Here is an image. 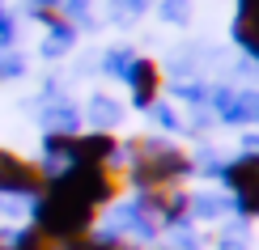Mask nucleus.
Listing matches in <instances>:
<instances>
[{
    "label": "nucleus",
    "mask_w": 259,
    "mask_h": 250,
    "mask_svg": "<svg viewBox=\"0 0 259 250\" xmlns=\"http://www.w3.org/2000/svg\"><path fill=\"white\" fill-rule=\"evenodd\" d=\"M9 250H64V242H56V237H47V233H38L34 225H26V229L13 233Z\"/></svg>",
    "instance_id": "1a4fd4ad"
},
{
    "label": "nucleus",
    "mask_w": 259,
    "mask_h": 250,
    "mask_svg": "<svg viewBox=\"0 0 259 250\" xmlns=\"http://www.w3.org/2000/svg\"><path fill=\"white\" fill-rule=\"evenodd\" d=\"M234 42L251 60H259V0H238V9H234Z\"/></svg>",
    "instance_id": "6e6552de"
},
{
    "label": "nucleus",
    "mask_w": 259,
    "mask_h": 250,
    "mask_svg": "<svg viewBox=\"0 0 259 250\" xmlns=\"http://www.w3.org/2000/svg\"><path fill=\"white\" fill-rule=\"evenodd\" d=\"M119 153L127 157L123 182L136 195L183 187V182L196 174V157L183 153L179 144H170V140H161V136H132L127 144H119Z\"/></svg>",
    "instance_id": "f257e3e1"
},
{
    "label": "nucleus",
    "mask_w": 259,
    "mask_h": 250,
    "mask_svg": "<svg viewBox=\"0 0 259 250\" xmlns=\"http://www.w3.org/2000/svg\"><path fill=\"white\" fill-rule=\"evenodd\" d=\"M0 250H9V246H5V237H0Z\"/></svg>",
    "instance_id": "9d476101"
},
{
    "label": "nucleus",
    "mask_w": 259,
    "mask_h": 250,
    "mask_svg": "<svg viewBox=\"0 0 259 250\" xmlns=\"http://www.w3.org/2000/svg\"><path fill=\"white\" fill-rule=\"evenodd\" d=\"M47 187V166L13 153V148H0V195H17V199H38Z\"/></svg>",
    "instance_id": "423d86ee"
},
{
    "label": "nucleus",
    "mask_w": 259,
    "mask_h": 250,
    "mask_svg": "<svg viewBox=\"0 0 259 250\" xmlns=\"http://www.w3.org/2000/svg\"><path fill=\"white\" fill-rule=\"evenodd\" d=\"M123 81H127L132 102L140 106V111H153L157 106V97H161V68H157V60H149V56L132 60L123 68Z\"/></svg>",
    "instance_id": "0eeeda50"
},
{
    "label": "nucleus",
    "mask_w": 259,
    "mask_h": 250,
    "mask_svg": "<svg viewBox=\"0 0 259 250\" xmlns=\"http://www.w3.org/2000/svg\"><path fill=\"white\" fill-rule=\"evenodd\" d=\"M221 182H225V191H230L242 221H259V153L246 148L242 157L221 166Z\"/></svg>",
    "instance_id": "39448f33"
},
{
    "label": "nucleus",
    "mask_w": 259,
    "mask_h": 250,
    "mask_svg": "<svg viewBox=\"0 0 259 250\" xmlns=\"http://www.w3.org/2000/svg\"><path fill=\"white\" fill-rule=\"evenodd\" d=\"M30 225L38 233L56 237V242H77V237L94 233L98 212L77 204V199H68V195H60V191H51V187H42V195L34 199V212H30Z\"/></svg>",
    "instance_id": "7ed1b4c3"
},
{
    "label": "nucleus",
    "mask_w": 259,
    "mask_h": 250,
    "mask_svg": "<svg viewBox=\"0 0 259 250\" xmlns=\"http://www.w3.org/2000/svg\"><path fill=\"white\" fill-rule=\"evenodd\" d=\"M42 153L64 166H115L119 140L111 132H51L42 140Z\"/></svg>",
    "instance_id": "20e7f679"
},
{
    "label": "nucleus",
    "mask_w": 259,
    "mask_h": 250,
    "mask_svg": "<svg viewBox=\"0 0 259 250\" xmlns=\"http://www.w3.org/2000/svg\"><path fill=\"white\" fill-rule=\"evenodd\" d=\"M47 187L85 204V208H94V212H102L106 204H115L123 195L127 182H123L119 166H64L56 174H47Z\"/></svg>",
    "instance_id": "f03ea898"
}]
</instances>
